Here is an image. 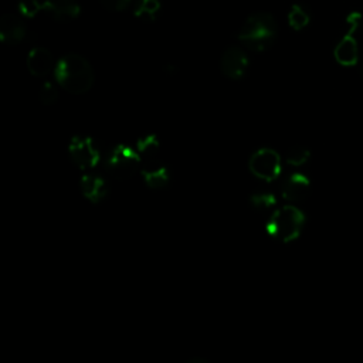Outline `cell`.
<instances>
[{"mask_svg": "<svg viewBox=\"0 0 363 363\" xmlns=\"http://www.w3.org/2000/svg\"><path fill=\"white\" fill-rule=\"evenodd\" d=\"M54 77L58 85L69 94H86L94 85V69L88 60L79 54H67L61 57L54 68Z\"/></svg>", "mask_w": 363, "mask_h": 363, "instance_id": "1", "label": "cell"}, {"mask_svg": "<svg viewBox=\"0 0 363 363\" xmlns=\"http://www.w3.org/2000/svg\"><path fill=\"white\" fill-rule=\"evenodd\" d=\"M278 27L269 13L257 11L245 18L238 30V41L254 52L268 50L277 38Z\"/></svg>", "mask_w": 363, "mask_h": 363, "instance_id": "2", "label": "cell"}, {"mask_svg": "<svg viewBox=\"0 0 363 363\" xmlns=\"http://www.w3.org/2000/svg\"><path fill=\"white\" fill-rule=\"evenodd\" d=\"M305 223V213L295 204L289 203L279 208H275L269 214L265 223V231L268 233V235L281 242H291L301 235Z\"/></svg>", "mask_w": 363, "mask_h": 363, "instance_id": "3", "label": "cell"}, {"mask_svg": "<svg viewBox=\"0 0 363 363\" xmlns=\"http://www.w3.org/2000/svg\"><path fill=\"white\" fill-rule=\"evenodd\" d=\"M142 159L135 147L128 145H115L105 157L104 167L109 176L116 180H126L139 169Z\"/></svg>", "mask_w": 363, "mask_h": 363, "instance_id": "4", "label": "cell"}, {"mask_svg": "<svg viewBox=\"0 0 363 363\" xmlns=\"http://www.w3.org/2000/svg\"><path fill=\"white\" fill-rule=\"evenodd\" d=\"M362 20V14L359 11H350L346 17V31L337 41L333 55L335 60L345 67H352L357 62L359 57V48H357V41L354 38V33L359 28Z\"/></svg>", "mask_w": 363, "mask_h": 363, "instance_id": "5", "label": "cell"}, {"mask_svg": "<svg viewBox=\"0 0 363 363\" xmlns=\"http://www.w3.org/2000/svg\"><path fill=\"white\" fill-rule=\"evenodd\" d=\"M281 163L282 160L277 150L271 147H259L250 156L248 169L255 177L264 182H272L281 174Z\"/></svg>", "mask_w": 363, "mask_h": 363, "instance_id": "6", "label": "cell"}, {"mask_svg": "<svg viewBox=\"0 0 363 363\" xmlns=\"http://www.w3.org/2000/svg\"><path fill=\"white\" fill-rule=\"evenodd\" d=\"M68 155L72 163L81 170L94 169L101 160V152L91 136L77 135L68 143Z\"/></svg>", "mask_w": 363, "mask_h": 363, "instance_id": "7", "label": "cell"}, {"mask_svg": "<svg viewBox=\"0 0 363 363\" xmlns=\"http://www.w3.org/2000/svg\"><path fill=\"white\" fill-rule=\"evenodd\" d=\"M248 55L238 45L227 47L220 58V69L230 79H241L248 68Z\"/></svg>", "mask_w": 363, "mask_h": 363, "instance_id": "8", "label": "cell"}, {"mask_svg": "<svg viewBox=\"0 0 363 363\" xmlns=\"http://www.w3.org/2000/svg\"><path fill=\"white\" fill-rule=\"evenodd\" d=\"M312 189L309 177L303 173H291L281 184V194L288 203H298L305 200Z\"/></svg>", "mask_w": 363, "mask_h": 363, "instance_id": "9", "label": "cell"}, {"mask_svg": "<svg viewBox=\"0 0 363 363\" xmlns=\"http://www.w3.org/2000/svg\"><path fill=\"white\" fill-rule=\"evenodd\" d=\"M81 194L91 203H101L109 193L108 182L96 173H84L79 179Z\"/></svg>", "mask_w": 363, "mask_h": 363, "instance_id": "10", "label": "cell"}, {"mask_svg": "<svg viewBox=\"0 0 363 363\" xmlns=\"http://www.w3.org/2000/svg\"><path fill=\"white\" fill-rule=\"evenodd\" d=\"M26 34V24L17 14L6 13L0 17V38L4 44L16 45L24 40Z\"/></svg>", "mask_w": 363, "mask_h": 363, "instance_id": "11", "label": "cell"}, {"mask_svg": "<svg viewBox=\"0 0 363 363\" xmlns=\"http://www.w3.org/2000/svg\"><path fill=\"white\" fill-rule=\"evenodd\" d=\"M140 174L150 189H163L170 182L169 167L156 160H149L140 166Z\"/></svg>", "mask_w": 363, "mask_h": 363, "instance_id": "12", "label": "cell"}, {"mask_svg": "<svg viewBox=\"0 0 363 363\" xmlns=\"http://www.w3.org/2000/svg\"><path fill=\"white\" fill-rule=\"evenodd\" d=\"M27 68L34 77H44L51 72L54 67L52 54L44 47H34L27 55Z\"/></svg>", "mask_w": 363, "mask_h": 363, "instance_id": "13", "label": "cell"}, {"mask_svg": "<svg viewBox=\"0 0 363 363\" xmlns=\"http://www.w3.org/2000/svg\"><path fill=\"white\" fill-rule=\"evenodd\" d=\"M43 7L55 20L62 23L77 18L81 13V7L77 0H44Z\"/></svg>", "mask_w": 363, "mask_h": 363, "instance_id": "14", "label": "cell"}, {"mask_svg": "<svg viewBox=\"0 0 363 363\" xmlns=\"http://www.w3.org/2000/svg\"><path fill=\"white\" fill-rule=\"evenodd\" d=\"M135 149L139 153L142 160L149 162V160H155L156 155L159 153L160 143L155 135H145L138 139Z\"/></svg>", "mask_w": 363, "mask_h": 363, "instance_id": "15", "label": "cell"}, {"mask_svg": "<svg viewBox=\"0 0 363 363\" xmlns=\"http://www.w3.org/2000/svg\"><path fill=\"white\" fill-rule=\"evenodd\" d=\"M160 11L159 0H136L133 14L145 21H152L157 17Z\"/></svg>", "mask_w": 363, "mask_h": 363, "instance_id": "16", "label": "cell"}, {"mask_svg": "<svg viewBox=\"0 0 363 363\" xmlns=\"http://www.w3.org/2000/svg\"><path fill=\"white\" fill-rule=\"evenodd\" d=\"M277 203L274 193L269 191H255L250 196V204L255 211L267 213Z\"/></svg>", "mask_w": 363, "mask_h": 363, "instance_id": "17", "label": "cell"}, {"mask_svg": "<svg viewBox=\"0 0 363 363\" xmlns=\"http://www.w3.org/2000/svg\"><path fill=\"white\" fill-rule=\"evenodd\" d=\"M311 14L301 4H294L288 13V23L294 30H302L309 24Z\"/></svg>", "mask_w": 363, "mask_h": 363, "instance_id": "18", "label": "cell"}, {"mask_svg": "<svg viewBox=\"0 0 363 363\" xmlns=\"http://www.w3.org/2000/svg\"><path fill=\"white\" fill-rule=\"evenodd\" d=\"M309 157H311V150L303 145L291 146L285 153V162L289 166H295V167L303 166L309 160Z\"/></svg>", "mask_w": 363, "mask_h": 363, "instance_id": "19", "label": "cell"}, {"mask_svg": "<svg viewBox=\"0 0 363 363\" xmlns=\"http://www.w3.org/2000/svg\"><path fill=\"white\" fill-rule=\"evenodd\" d=\"M38 98L43 105H52L58 99V91L52 82H44L40 88Z\"/></svg>", "mask_w": 363, "mask_h": 363, "instance_id": "20", "label": "cell"}, {"mask_svg": "<svg viewBox=\"0 0 363 363\" xmlns=\"http://www.w3.org/2000/svg\"><path fill=\"white\" fill-rule=\"evenodd\" d=\"M41 10H44L43 4L38 3V0H21L18 3V11L24 17H35Z\"/></svg>", "mask_w": 363, "mask_h": 363, "instance_id": "21", "label": "cell"}, {"mask_svg": "<svg viewBox=\"0 0 363 363\" xmlns=\"http://www.w3.org/2000/svg\"><path fill=\"white\" fill-rule=\"evenodd\" d=\"M132 0H99L102 7L109 11H122L125 10Z\"/></svg>", "mask_w": 363, "mask_h": 363, "instance_id": "22", "label": "cell"}, {"mask_svg": "<svg viewBox=\"0 0 363 363\" xmlns=\"http://www.w3.org/2000/svg\"><path fill=\"white\" fill-rule=\"evenodd\" d=\"M184 363H210V362L206 360V359H203V357H191V359L186 360Z\"/></svg>", "mask_w": 363, "mask_h": 363, "instance_id": "23", "label": "cell"}]
</instances>
